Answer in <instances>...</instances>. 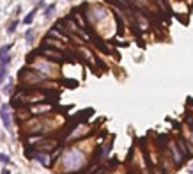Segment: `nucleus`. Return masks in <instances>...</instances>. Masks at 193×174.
Returning <instances> with one entry per match:
<instances>
[{
	"label": "nucleus",
	"instance_id": "0eeeda50",
	"mask_svg": "<svg viewBox=\"0 0 193 174\" xmlns=\"http://www.w3.org/2000/svg\"><path fill=\"white\" fill-rule=\"evenodd\" d=\"M36 13H37V7H34V9H32V11L29 13V14L25 16V20H23V23H25V25H30V23L34 22V16H36Z\"/></svg>",
	"mask_w": 193,
	"mask_h": 174
},
{
	"label": "nucleus",
	"instance_id": "aec40b11",
	"mask_svg": "<svg viewBox=\"0 0 193 174\" xmlns=\"http://www.w3.org/2000/svg\"><path fill=\"white\" fill-rule=\"evenodd\" d=\"M154 2H158V0H154Z\"/></svg>",
	"mask_w": 193,
	"mask_h": 174
},
{
	"label": "nucleus",
	"instance_id": "9b49d317",
	"mask_svg": "<svg viewBox=\"0 0 193 174\" xmlns=\"http://www.w3.org/2000/svg\"><path fill=\"white\" fill-rule=\"evenodd\" d=\"M25 39H27V43H32V41H34V30H32V29L27 30V34H25Z\"/></svg>",
	"mask_w": 193,
	"mask_h": 174
},
{
	"label": "nucleus",
	"instance_id": "7ed1b4c3",
	"mask_svg": "<svg viewBox=\"0 0 193 174\" xmlns=\"http://www.w3.org/2000/svg\"><path fill=\"white\" fill-rule=\"evenodd\" d=\"M0 119H2V123H4V126H6L7 130L13 128V123H11V112H9L7 103H4V105L0 107Z\"/></svg>",
	"mask_w": 193,
	"mask_h": 174
},
{
	"label": "nucleus",
	"instance_id": "ddd939ff",
	"mask_svg": "<svg viewBox=\"0 0 193 174\" xmlns=\"http://www.w3.org/2000/svg\"><path fill=\"white\" fill-rule=\"evenodd\" d=\"M0 162H2V164H11V158H9L7 155H4V153H0Z\"/></svg>",
	"mask_w": 193,
	"mask_h": 174
},
{
	"label": "nucleus",
	"instance_id": "20e7f679",
	"mask_svg": "<svg viewBox=\"0 0 193 174\" xmlns=\"http://www.w3.org/2000/svg\"><path fill=\"white\" fill-rule=\"evenodd\" d=\"M168 147L172 149V156H174V164L177 167H181L183 165V162H184V156H183V153L179 151V147H177V144L175 142H168Z\"/></svg>",
	"mask_w": 193,
	"mask_h": 174
},
{
	"label": "nucleus",
	"instance_id": "a211bd4d",
	"mask_svg": "<svg viewBox=\"0 0 193 174\" xmlns=\"http://www.w3.org/2000/svg\"><path fill=\"white\" fill-rule=\"evenodd\" d=\"M190 124H191V133H193V119H190Z\"/></svg>",
	"mask_w": 193,
	"mask_h": 174
},
{
	"label": "nucleus",
	"instance_id": "39448f33",
	"mask_svg": "<svg viewBox=\"0 0 193 174\" xmlns=\"http://www.w3.org/2000/svg\"><path fill=\"white\" fill-rule=\"evenodd\" d=\"M29 156H32V158H36L39 164H43V165H51V160H48L50 156L46 155V153H43V151H34V153H27Z\"/></svg>",
	"mask_w": 193,
	"mask_h": 174
},
{
	"label": "nucleus",
	"instance_id": "1a4fd4ad",
	"mask_svg": "<svg viewBox=\"0 0 193 174\" xmlns=\"http://www.w3.org/2000/svg\"><path fill=\"white\" fill-rule=\"evenodd\" d=\"M11 48H13V44H4V46L0 48V57H4V55H7Z\"/></svg>",
	"mask_w": 193,
	"mask_h": 174
},
{
	"label": "nucleus",
	"instance_id": "dca6fc26",
	"mask_svg": "<svg viewBox=\"0 0 193 174\" xmlns=\"http://www.w3.org/2000/svg\"><path fill=\"white\" fill-rule=\"evenodd\" d=\"M2 174H11V171H9V169H4V171H2Z\"/></svg>",
	"mask_w": 193,
	"mask_h": 174
},
{
	"label": "nucleus",
	"instance_id": "9d476101",
	"mask_svg": "<svg viewBox=\"0 0 193 174\" xmlns=\"http://www.w3.org/2000/svg\"><path fill=\"white\" fill-rule=\"evenodd\" d=\"M18 23H20L18 20H13V22L9 23V27H7V32H9V34H13V32L16 30V27H18Z\"/></svg>",
	"mask_w": 193,
	"mask_h": 174
},
{
	"label": "nucleus",
	"instance_id": "423d86ee",
	"mask_svg": "<svg viewBox=\"0 0 193 174\" xmlns=\"http://www.w3.org/2000/svg\"><path fill=\"white\" fill-rule=\"evenodd\" d=\"M175 144H177V147H179V151L183 153V156H190V149H188V147H186V140L183 137H179L177 139V142H175Z\"/></svg>",
	"mask_w": 193,
	"mask_h": 174
},
{
	"label": "nucleus",
	"instance_id": "2eb2a0df",
	"mask_svg": "<svg viewBox=\"0 0 193 174\" xmlns=\"http://www.w3.org/2000/svg\"><path fill=\"white\" fill-rule=\"evenodd\" d=\"M11 87H13L11 84H9V85H6V87H4V93H11Z\"/></svg>",
	"mask_w": 193,
	"mask_h": 174
},
{
	"label": "nucleus",
	"instance_id": "f3484780",
	"mask_svg": "<svg viewBox=\"0 0 193 174\" xmlns=\"http://www.w3.org/2000/svg\"><path fill=\"white\" fill-rule=\"evenodd\" d=\"M190 174H193V164L190 165Z\"/></svg>",
	"mask_w": 193,
	"mask_h": 174
},
{
	"label": "nucleus",
	"instance_id": "4468645a",
	"mask_svg": "<svg viewBox=\"0 0 193 174\" xmlns=\"http://www.w3.org/2000/svg\"><path fill=\"white\" fill-rule=\"evenodd\" d=\"M64 84H66V85H69V87H76V85H78L76 80H64Z\"/></svg>",
	"mask_w": 193,
	"mask_h": 174
},
{
	"label": "nucleus",
	"instance_id": "f8f14e48",
	"mask_svg": "<svg viewBox=\"0 0 193 174\" xmlns=\"http://www.w3.org/2000/svg\"><path fill=\"white\" fill-rule=\"evenodd\" d=\"M6 77H7V68H0V84L6 80Z\"/></svg>",
	"mask_w": 193,
	"mask_h": 174
},
{
	"label": "nucleus",
	"instance_id": "6ab92c4d",
	"mask_svg": "<svg viewBox=\"0 0 193 174\" xmlns=\"http://www.w3.org/2000/svg\"><path fill=\"white\" fill-rule=\"evenodd\" d=\"M73 174H85V172H83V171H80V172H73Z\"/></svg>",
	"mask_w": 193,
	"mask_h": 174
},
{
	"label": "nucleus",
	"instance_id": "f03ea898",
	"mask_svg": "<svg viewBox=\"0 0 193 174\" xmlns=\"http://www.w3.org/2000/svg\"><path fill=\"white\" fill-rule=\"evenodd\" d=\"M46 78L44 75H41V71H36V69H22L20 71V82L22 84H41L43 80Z\"/></svg>",
	"mask_w": 193,
	"mask_h": 174
},
{
	"label": "nucleus",
	"instance_id": "f257e3e1",
	"mask_svg": "<svg viewBox=\"0 0 193 174\" xmlns=\"http://www.w3.org/2000/svg\"><path fill=\"white\" fill-rule=\"evenodd\" d=\"M34 55H44L48 60H53V62H62L66 59V55L60 50L53 48V46H48V44H43L39 50L34 52Z\"/></svg>",
	"mask_w": 193,
	"mask_h": 174
},
{
	"label": "nucleus",
	"instance_id": "6e6552de",
	"mask_svg": "<svg viewBox=\"0 0 193 174\" xmlns=\"http://www.w3.org/2000/svg\"><path fill=\"white\" fill-rule=\"evenodd\" d=\"M53 11H55V4H50L48 7L44 9V16H46V18H50V16L53 14Z\"/></svg>",
	"mask_w": 193,
	"mask_h": 174
}]
</instances>
